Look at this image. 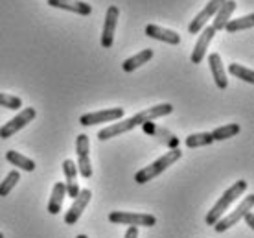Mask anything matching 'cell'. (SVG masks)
Returning a JSON list of instances; mask_svg holds the SVG:
<instances>
[{
    "mask_svg": "<svg viewBox=\"0 0 254 238\" xmlns=\"http://www.w3.org/2000/svg\"><path fill=\"white\" fill-rule=\"evenodd\" d=\"M208 65H210V71H212V76H214V81L219 89H227L229 87V79H227V71L223 67L221 56L219 54H210L208 56Z\"/></svg>",
    "mask_w": 254,
    "mask_h": 238,
    "instance_id": "obj_17",
    "label": "cell"
},
{
    "mask_svg": "<svg viewBox=\"0 0 254 238\" xmlns=\"http://www.w3.org/2000/svg\"><path fill=\"white\" fill-rule=\"evenodd\" d=\"M254 207V196L251 194V196H247L245 200L238 205V209H234L232 213L229 214V216H225V218H219L214 224V229H216L217 233H223V231H229L230 227H234L240 220H243V216L249 213V211H253Z\"/></svg>",
    "mask_w": 254,
    "mask_h": 238,
    "instance_id": "obj_4",
    "label": "cell"
},
{
    "mask_svg": "<svg viewBox=\"0 0 254 238\" xmlns=\"http://www.w3.org/2000/svg\"><path fill=\"white\" fill-rule=\"evenodd\" d=\"M6 159L11 162L13 166L20 168V170H24V172H33V170H35V161L30 159V157H26V155L19 154V152H15V150L6 152Z\"/></svg>",
    "mask_w": 254,
    "mask_h": 238,
    "instance_id": "obj_21",
    "label": "cell"
},
{
    "mask_svg": "<svg viewBox=\"0 0 254 238\" xmlns=\"http://www.w3.org/2000/svg\"><path fill=\"white\" fill-rule=\"evenodd\" d=\"M247 181L245 179H240V181H236L234 185L230 188H227L225 192H223V196L219 198V200L216 201V205L212 207L208 211V214H206V218H204V222H206V226H214L217 220L223 218V213L229 209L232 203H234L240 196H242L245 190H247Z\"/></svg>",
    "mask_w": 254,
    "mask_h": 238,
    "instance_id": "obj_1",
    "label": "cell"
},
{
    "mask_svg": "<svg viewBox=\"0 0 254 238\" xmlns=\"http://www.w3.org/2000/svg\"><path fill=\"white\" fill-rule=\"evenodd\" d=\"M20 181V174H19V170H11L9 174L4 177V181L0 183V196L2 198H6L7 194L11 192L13 188L17 187V183Z\"/></svg>",
    "mask_w": 254,
    "mask_h": 238,
    "instance_id": "obj_26",
    "label": "cell"
},
{
    "mask_svg": "<svg viewBox=\"0 0 254 238\" xmlns=\"http://www.w3.org/2000/svg\"><path fill=\"white\" fill-rule=\"evenodd\" d=\"M236 4L234 0H225L221 4V7L216 11V15H214V22H212V28L217 32H221V30H225V26H227V22L230 20V17H232V13L236 11Z\"/></svg>",
    "mask_w": 254,
    "mask_h": 238,
    "instance_id": "obj_19",
    "label": "cell"
},
{
    "mask_svg": "<svg viewBox=\"0 0 254 238\" xmlns=\"http://www.w3.org/2000/svg\"><path fill=\"white\" fill-rule=\"evenodd\" d=\"M134 128H136V126H134V120H133V116H131V118H126V120H120V122L111 124L107 128H103L102 131L98 133V139H100V141H109V139L120 137L122 133H127V131H131V129H134Z\"/></svg>",
    "mask_w": 254,
    "mask_h": 238,
    "instance_id": "obj_18",
    "label": "cell"
},
{
    "mask_svg": "<svg viewBox=\"0 0 254 238\" xmlns=\"http://www.w3.org/2000/svg\"><path fill=\"white\" fill-rule=\"evenodd\" d=\"M214 35H216V30H214L212 26H204L203 30H201V35H199L195 46H193V52H191V58H190L191 63L199 65L203 61L204 56H206V48H208V45L212 43Z\"/></svg>",
    "mask_w": 254,
    "mask_h": 238,
    "instance_id": "obj_13",
    "label": "cell"
},
{
    "mask_svg": "<svg viewBox=\"0 0 254 238\" xmlns=\"http://www.w3.org/2000/svg\"><path fill=\"white\" fill-rule=\"evenodd\" d=\"M142 129L146 131L149 137H155L159 142H162L164 146H168L170 150L179 148V137H175L172 131H168L162 126H157L155 122H144L142 124Z\"/></svg>",
    "mask_w": 254,
    "mask_h": 238,
    "instance_id": "obj_11",
    "label": "cell"
},
{
    "mask_svg": "<svg viewBox=\"0 0 254 238\" xmlns=\"http://www.w3.org/2000/svg\"><path fill=\"white\" fill-rule=\"evenodd\" d=\"M151 58H153V50L151 48H146V50L138 52L136 56H133V58L126 59V61L122 63V69H124V72H133L134 69H138V67H142L144 63H147Z\"/></svg>",
    "mask_w": 254,
    "mask_h": 238,
    "instance_id": "obj_22",
    "label": "cell"
},
{
    "mask_svg": "<svg viewBox=\"0 0 254 238\" xmlns=\"http://www.w3.org/2000/svg\"><path fill=\"white\" fill-rule=\"evenodd\" d=\"M243 220H245V224H247V227H251V229H254V213L253 211H249L245 216H243Z\"/></svg>",
    "mask_w": 254,
    "mask_h": 238,
    "instance_id": "obj_30",
    "label": "cell"
},
{
    "mask_svg": "<svg viewBox=\"0 0 254 238\" xmlns=\"http://www.w3.org/2000/svg\"><path fill=\"white\" fill-rule=\"evenodd\" d=\"M242 131V128L238 124H227V126H221V128H216L210 135L214 141H225V139H230V137H236Z\"/></svg>",
    "mask_w": 254,
    "mask_h": 238,
    "instance_id": "obj_24",
    "label": "cell"
},
{
    "mask_svg": "<svg viewBox=\"0 0 254 238\" xmlns=\"http://www.w3.org/2000/svg\"><path fill=\"white\" fill-rule=\"evenodd\" d=\"M46 4L52 7H58V9L77 13V15H90L92 13L90 4L83 2V0H46Z\"/></svg>",
    "mask_w": 254,
    "mask_h": 238,
    "instance_id": "obj_14",
    "label": "cell"
},
{
    "mask_svg": "<svg viewBox=\"0 0 254 238\" xmlns=\"http://www.w3.org/2000/svg\"><path fill=\"white\" fill-rule=\"evenodd\" d=\"M63 172H64V187H66V196L76 198L79 194V185H77V166L72 159H66L63 162Z\"/></svg>",
    "mask_w": 254,
    "mask_h": 238,
    "instance_id": "obj_15",
    "label": "cell"
},
{
    "mask_svg": "<svg viewBox=\"0 0 254 238\" xmlns=\"http://www.w3.org/2000/svg\"><path fill=\"white\" fill-rule=\"evenodd\" d=\"M212 142H214V139H212L210 133H191V135L186 137L185 144L190 150H193V148H201V146H210Z\"/></svg>",
    "mask_w": 254,
    "mask_h": 238,
    "instance_id": "obj_25",
    "label": "cell"
},
{
    "mask_svg": "<svg viewBox=\"0 0 254 238\" xmlns=\"http://www.w3.org/2000/svg\"><path fill=\"white\" fill-rule=\"evenodd\" d=\"M254 24V15L253 13H249L245 17H240V19H230L225 26V30L229 33H238L242 32V30H251Z\"/></svg>",
    "mask_w": 254,
    "mask_h": 238,
    "instance_id": "obj_23",
    "label": "cell"
},
{
    "mask_svg": "<svg viewBox=\"0 0 254 238\" xmlns=\"http://www.w3.org/2000/svg\"><path fill=\"white\" fill-rule=\"evenodd\" d=\"M124 118V109L122 107H113V109H103L96 111V113H87V115L79 116V124L89 128V126H96L102 122H116Z\"/></svg>",
    "mask_w": 254,
    "mask_h": 238,
    "instance_id": "obj_7",
    "label": "cell"
},
{
    "mask_svg": "<svg viewBox=\"0 0 254 238\" xmlns=\"http://www.w3.org/2000/svg\"><path fill=\"white\" fill-rule=\"evenodd\" d=\"M37 115V111L33 109V107H24V109H20V113L17 116H13L9 122H6L2 128H0V137L2 139H9L13 137L17 131H20L22 128H26L28 124L32 122L33 118Z\"/></svg>",
    "mask_w": 254,
    "mask_h": 238,
    "instance_id": "obj_5",
    "label": "cell"
},
{
    "mask_svg": "<svg viewBox=\"0 0 254 238\" xmlns=\"http://www.w3.org/2000/svg\"><path fill=\"white\" fill-rule=\"evenodd\" d=\"M223 2H225V0H210L208 4H206L201 11L197 13L195 19L190 22V26H188V32H190L191 35L201 32L204 26H206V22H208L210 19H214V15H216V11L221 7Z\"/></svg>",
    "mask_w": 254,
    "mask_h": 238,
    "instance_id": "obj_9",
    "label": "cell"
},
{
    "mask_svg": "<svg viewBox=\"0 0 254 238\" xmlns=\"http://www.w3.org/2000/svg\"><path fill=\"white\" fill-rule=\"evenodd\" d=\"M109 222L118 224V226H133V227H153L157 224V218L153 214L144 213H124V211H115L109 214Z\"/></svg>",
    "mask_w": 254,
    "mask_h": 238,
    "instance_id": "obj_3",
    "label": "cell"
},
{
    "mask_svg": "<svg viewBox=\"0 0 254 238\" xmlns=\"http://www.w3.org/2000/svg\"><path fill=\"white\" fill-rule=\"evenodd\" d=\"M146 35L151 39H157V41H162V43H168V45H179V43H181V35H179L177 32L168 30V28H162V26H157V24H147Z\"/></svg>",
    "mask_w": 254,
    "mask_h": 238,
    "instance_id": "obj_16",
    "label": "cell"
},
{
    "mask_svg": "<svg viewBox=\"0 0 254 238\" xmlns=\"http://www.w3.org/2000/svg\"><path fill=\"white\" fill-rule=\"evenodd\" d=\"M229 72L232 76L240 78L243 81H247V83H254V72L247 67H243V65H238V63H230L229 65Z\"/></svg>",
    "mask_w": 254,
    "mask_h": 238,
    "instance_id": "obj_27",
    "label": "cell"
},
{
    "mask_svg": "<svg viewBox=\"0 0 254 238\" xmlns=\"http://www.w3.org/2000/svg\"><path fill=\"white\" fill-rule=\"evenodd\" d=\"M90 198H92V192H90L89 188L79 190V194L74 198V203L70 205V209L66 211V214H64V224H66V226H76L77 220L81 218L83 211H85L87 205L90 203Z\"/></svg>",
    "mask_w": 254,
    "mask_h": 238,
    "instance_id": "obj_8",
    "label": "cell"
},
{
    "mask_svg": "<svg viewBox=\"0 0 254 238\" xmlns=\"http://www.w3.org/2000/svg\"><path fill=\"white\" fill-rule=\"evenodd\" d=\"M120 19V9L116 6H109L105 13V22H103V32H102V46L103 48H111L115 43V32Z\"/></svg>",
    "mask_w": 254,
    "mask_h": 238,
    "instance_id": "obj_10",
    "label": "cell"
},
{
    "mask_svg": "<svg viewBox=\"0 0 254 238\" xmlns=\"http://www.w3.org/2000/svg\"><path fill=\"white\" fill-rule=\"evenodd\" d=\"M76 238H89V237H87V235H77Z\"/></svg>",
    "mask_w": 254,
    "mask_h": 238,
    "instance_id": "obj_31",
    "label": "cell"
},
{
    "mask_svg": "<svg viewBox=\"0 0 254 238\" xmlns=\"http://www.w3.org/2000/svg\"><path fill=\"white\" fill-rule=\"evenodd\" d=\"M181 157H183L181 148H173V150H170V152H166L162 157H159V159H157L155 162H151L149 166L142 168L140 172H136V174H134V181H136L138 185H144V183H147V181L155 179L157 175H160L162 172H164L166 168H170L173 162H177Z\"/></svg>",
    "mask_w": 254,
    "mask_h": 238,
    "instance_id": "obj_2",
    "label": "cell"
},
{
    "mask_svg": "<svg viewBox=\"0 0 254 238\" xmlns=\"http://www.w3.org/2000/svg\"><path fill=\"white\" fill-rule=\"evenodd\" d=\"M0 105L11 111H19L22 107V100L19 96H13V94H6V92H0Z\"/></svg>",
    "mask_w": 254,
    "mask_h": 238,
    "instance_id": "obj_28",
    "label": "cell"
},
{
    "mask_svg": "<svg viewBox=\"0 0 254 238\" xmlns=\"http://www.w3.org/2000/svg\"><path fill=\"white\" fill-rule=\"evenodd\" d=\"M124 238H138V227H127L126 235H124Z\"/></svg>",
    "mask_w": 254,
    "mask_h": 238,
    "instance_id": "obj_29",
    "label": "cell"
},
{
    "mask_svg": "<svg viewBox=\"0 0 254 238\" xmlns=\"http://www.w3.org/2000/svg\"><path fill=\"white\" fill-rule=\"evenodd\" d=\"M76 152H77V174L85 177V179H89L90 175H92V166H90V157H89V152H90V142H89V137L87 135H77L76 139Z\"/></svg>",
    "mask_w": 254,
    "mask_h": 238,
    "instance_id": "obj_6",
    "label": "cell"
},
{
    "mask_svg": "<svg viewBox=\"0 0 254 238\" xmlns=\"http://www.w3.org/2000/svg\"><path fill=\"white\" fill-rule=\"evenodd\" d=\"M0 238H4V235H2V233H0Z\"/></svg>",
    "mask_w": 254,
    "mask_h": 238,
    "instance_id": "obj_32",
    "label": "cell"
},
{
    "mask_svg": "<svg viewBox=\"0 0 254 238\" xmlns=\"http://www.w3.org/2000/svg\"><path fill=\"white\" fill-rule=\"evenodd\" d=\"M173 111L172 103H159V105H153V107H147L146 111H140L133 116L134 126H142L144 122H153L157 118H162V116L170 115Z\"/></svg>",
    "mask_w": 254,
    "mask_h": 238,
    "instance_id": "obj_12",
    "label": "cell"
},
{
    "mask_svg": "<svg viewBox=\"0 0 254 238\" xmlns=\"http://www.w3.org/2000/svg\"><path fill=\"white\" fill-rule=\"evenodd\" d=\"M64 198H66V187H64L63 181H59V183H56L54 188H52V196H50V201H48V213L50 214L61 213Z\"/></svg>",
    "mask_w": 254,
    "mask_h": 238,
    "instance_id": "obj_20",
    "label": "cell"
}]
</instances>
